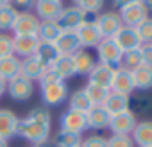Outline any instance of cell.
<instances>
[{
    "instance_id": "d6986e66",
    "label": "cell",
    "mask_w": 152,
    "mask_h": 147,
    "mask_svg": "<svg viewBox=\"0 0 152 147\" xmlns=\"http://www.w3.org/2000/svg\"><path fill=\"white\" fill-rule=\"evenodd\" d=\"M113 77H115V68L97 61L93 70L88 74V83H93V85H99V86H104V88H111Z\"/></svg>"
},
{
    "instance_id": "ba28073f",
    "label": "cell",
    "mask_w": 152,
    "mask_h": 147,
    "mask_svg": "<svg viewBox=\"0 0 152 147\" xmlns=\"http://www.w3.org/2000/svg\"><path fill=\"white\" fill-rule=\"evenodd\" d=\"M63 7L64 6L61 0H36L34 15L39 18V22H56Z\"/></svg>"
},
{
    "instance_id": "e0dca14e",
    "label": "cell",
    "mask_w": 152,
    "mask_h": 147,
    "mask_svg": "<svg viewBox=\"0 0 152 147\" xmlns=\"http://www.w3.org/2000/svg\"><path fill=\"white\" fill-rule=\"evenodd\" d=\"M75 34H77V38H79L81 47L86 49V50L97 47L100 43V40H102V36H100V32H99L95 24H81L77 27V31H75Z\"/></svg>"
},
{
    "instance_id": "8992f818",
    "label": "cell",
    "mask_w": 152,
    "mask_h": 147,
    "mask_svg": "<svg viewBox=\"0 0 152 147\" xmlns=\"http://www.w3.org/2000/svg\"><path fill=\"white\" fill-rule=\"evenodd\" d=\"M95 25H97V29H99L102 38H113L124 24H122L120 15L116 11H107V13H100L97 16Z\"/></svg>"
},
{
    "instance_id": "1f68e13d",
    "label": "cell",
    "mask_w": 152,
    "mask_h": 147,
    "mask_svg": "<svg viewBox=\"0 0 152 147\" xmlns=\"http://www.w3.org/2000/svg\"><path fill=\"white\" fill-rule=\"evenodd\" d=\"M84 92L88 93V97L93 102V106H102L104 101L107 99V95L111 93L109 88H104V86H99V85H93V83H88L84 86Z\"/></svg>"
},
{
    "instance_id": "ab89813d",
    "label": "cell",
    "mask_w": 152,
    "mask_h": 147,
    "mask_svg": "<svg viewBox=\"0 0 152 147\" xmlns=\"http://www.w3.org/2000/svg\"><path fill=\"white\" fill-rule=\"evenodd\" d=\"M11 6L18 11V13H32L36 0H11Z\"/></svg>"
},
{
    "instance_id": "ffe728a7",
    "label": "cell",
    "mask_w": 152,
    "mask_h": 147,
    "mask_svg": "<svg viewBox=\"0 0 152 147\" xmlns=\"http://www.w3.org/2000/svg\"><path fill=\"white\" fill-rule=\"evenodd\" d=\"M109 120H111V115L104 110V106H93V108L86 113L88 129H93V131H102V129H107Z\"/></svg>"
},
{
    "instance_id": "484cf974",
    "label": "cell",
    "mask_w": 152,
    "mask_h": 147,
    "mask_svg": "<svg viewBox=\"0 0 152 147\" xmlns=\"http://www.w3.org/2000/svg\"><path fill=\"white\" fill-rule=\"evenodd\" d=\"M132 81H134V88L138 92H148L152 90V68L150 66H138L136 70H132Z\"/></svg>"
},
{
    "instance_id": "277c9868",
    "label": "cell",
    "mask_w": 152,
    "mask_h": 147,
    "mask_svg": "<svg viewBox=\"0 0 152 147\" xmlns=\"http://www.w3.org/2000/svg\"><path fill=\"white\" fill-rule=\"evenodd\" d=\"M6 93L15 101V102H25L34 95V83L29 81L23 76H18L7 83Z\"/></svg>"
},
{
    "instance_id": "d4e9b609",
    "label": "cell",
    "mask_w": 152,
    "mask_h": 147,
    "mask_svg": "<svg viewBox=\"0 0 152 147\" xmlns=\"http://www.w3.org/2000/svg\"><path fill=\"white\" fill-rule=\"evenodd\" d=\"M68 110H73V111H81V113H88L91 108H93V102L90 101L88 93L84 92V88L81 90H75L68 95Z\"/></svg>"
},
{
    "instance_id": "8fae6325",
    "label": "cell",
    "mask_w": 152,
    "mask_h": 147,
    "mask_svg": "<svg viewBox=\"0 0 152 147\" xmlns=\"http://www.w3.org/2000/svg\"><path fill=\"white\" fill-rule=\"evenodd\" d=\"M118 15H120V20H122L124 25H127V27H136L138 24H141V22L148 16V11L145 9V6L141 4V0H140V2H134V4H131V6L122 7V9L118 11Z\"/></svg>"
},
{
    "instance_id": "60d3db41",
    "label": "cell",
    "mask_w": 152,
    "mask_h": 147,
    "mask_svg": "<svg viewBox=\"0 0 152 147\" xmlns=\"http://www.w3.org/2000/svg\"><path fill=\"white\" fill-rule=\"evenodd\" d=\"M140 54H141V65L152 68V43H141Z\"/></svg>"
},
{
    "instance_id": "7bdbcfd3",
    "label": "cell",
    "mask_w": 152,
    "mask_h": 147,
    "mask_svg": "<svg viewBox=\"0 0 152 147\" xmlns=\"http://www.w3.org/2000/svg\"><path fill=\"white\" fill-rule=\"evenodd\" d=\"M134 2H140V0H113V7L120 11L122 7H125V6H131V4H134Z\"/></svg>"
},
{
    "instance_id": "c3c4849f",
    "label": "cell",
    "mask_w": 152,
    "mask_h": 147,
    "mask_svg": "<svg viewBox=\"0 0 152 147\" xmlns=\"http://www.w3.org/2000/svg\"><path fill=\"white\" fill-rule=\"evenodd\" d=\"M11 4V0H0V7L2 6H9Z\"/></svg>"
},
{
    "instance_id": "bcb514c9",
    "label": "cell",
    "mask_w": 152,
    "mask_h": 147,
    "mask_svg": "<svg viewBox=\"0 0 152 147\" xmlns=\"http://www.w3.org/2000/svg\"><path fill=\"white\" fill-rule=\"evenodd\" d=\"M141 4L145 6L147 11H152V0H141Z\"/></svg>"
},
{
    "instance_id": "52a82bcc",
    "label": "cell",
    "mask_w": 152,
    "mask_h": 147,
    "mask_svg": "<svg viewBox=\"0 0 152 147\" xmlns=\"http://www.w3.org/2000/svg\"><path fill=\"white\" fill-rule=\"evenodd\" d=\"M38 45H39L38 34H18V36H13V50H15V56L20 57V59L34 56Z\"/></svg>"
},
{
    "instance_id": "d6a6232c",
    "label": "cell",
    "mask_w": 152,
    "mask_h": 147,
    "mask_svg": "<svg viewBox=\"0 0 152 147\" xmlns=\"http://www.w3.org/2000/svg\"><path fill=\"white\" fill-rule=\"evenodd\" d=\"M18 11L9 4V6H2L0 7V32H7L13 29V24L16 20Z\"/></svg>"
},
{
    "instance_id": "ee69618b",
    "label": "cell",
    "mask_w": 152,
    "mask_h": 147,
    "mask_svg": "<svg viewBox=\"0 0 152 147\" xmlns=\"http://www.w3.org/2000/svg\"><path fill=\"white\" fill-rule=\"evenodd\" d=\"M32 147H56V145H54L52 140H45V142H39V143H36V145H32Z\"/></svg>"
},
{
    "instance_id": "7dc6e473",
    "label": "cell",
    "mask_w": 152,
    "mask_h": 147,
    "mask_svg": "<svg viewBox=\"0 0 152 147\" xmlns=\"http://www.w3.org/2000/svg\"><path fill=\"white\" fill-rule=\"evenodd\" d=\"M0 147H9V142H6L4 138H0Z\"/></svg>"
},
{
    "instance_id": "7402d4cb",
    "label": "cell",
    "mask_w": 152,
    "mask_h": 147,
    "mask_svg": "<svg viewBox=\"0 0 152 147\" xmlns=\"http://www.w3.org/2000/svg\"><path fill=\"white\" fill-rule=\"evenodd\" d=\"M48 68H52L56 74H57V77L61 81H66L73 76H77L75 74V63H73V56H59Z\"/></svg>"
},
{
    "instance_id": "f35d334b",
    "label": "cell",
    "mask_w": 152,
    "mask_h": 147,
    "mask_svg": "<svg viewBox=\"0 0 152 147\" xmlns=\"http://www.w3.org/2000/svg\"><path fill=\"white\" fill-rule=\"evenodd\" d=\"M81 147H107V138L102 135H91L83 138Z\"/></svg>"
},
{
    "instance_id": "6da1fadb",
    "label": "cell",
    "mask_w": 152,
    "mask_h": 147,
    "mask_svg": "<svg viewBox=\"0 0 152 147\" xmlns=\"http://www.w3.org/2000/svg\"><path fill=\"white\" fill-rule=\"evenodd\" d=\"M50 129H52V115L47 108L38 106L32 108L23 118L18 122V135L25 142H31L32 145L50 140Z\"/></svg>"
},
{
    "instance_id": "f6af8a7d",
    "label": "cell",
    "mask_w": 152,
    "mask_h": 147,
    "mask_svg": "<svg viewBox=\"0 0 152 147\" xmlns=\"http://www.w3.org/2000/svg\"><path fill=\"white\" fill-rule=\"evenodd\" d=\"M6 90H7V83H6L2 77H0V97H2V95L6 93Z\"/></svg>"
},
{
    "instance_id": "4fadbf2b",
    "label": "cell",
    "mask_w": 152,
    "mask_h": 147,
    "mask_svg": "<svg viewBox=\"0 0 152 147\" xmlns=\"http://www.w3.org/2000/svg\"><path fill=\"white\" fill-rule=\"evenodd\" d=\"M136 122H138L136 115L127 110V111H122L118 115H113L111 120H109L107 129H111L113 135H131L134 126H136Z\"/></svg>"
},
{
    "instance_id": "7c38bea8",
    "label": "cell",
    "mask_w": 152,
    "mask_h": 147,
    "mask_svg": "<svg viewBox=\"0 0 152 147\" xmlns=\"http://www.w3.org/2000/svg\"><path fill=\"white\" fill-rule=\"evenodd\" d=\"M39 24H41L39 18L34 13H18L11 32H13V36H18V34H38Z\"/></svg>"
},
{
    "instance_id": "f907efd6",
    "label": "cell",
    "mask_w": 152,
    "mask_h": 147,
    "mask_svg": "<svg viewBox=\"0 0 152 147\" xmlns=\"http://www.w3.org/2000/svg\"><path fill=\"white\" fill-rule=\"evenodd\" d=\"M61 2H63V0H61Z\"/></svg>"
},
{
    "instance_id": "681fc988",
    "label": "cell",
    "mask_w": 152,
    "mask_h": 147,
    "mask_svg": "<svg viewBox=\"0 0 152 147\" xmlns=\"http://www.w3.org/2000/svg\"><path fill=\"white\" fill-rule=\"evenodd\" d=\"M73 2H75V0H73Z\"/></svg>"
},
{
    "instance_id": "5b68a950",
    "label": "cell",
    "mask_w": 152,
    "mask_h": 147,
    "mask_svg": "<svg viewBox=\"0 0 152 147\" xmlns=\"http://www.w3.org/2000/svg\"><path fill=\"white\" fill-rule=\"evenodd\" d=\"M59 129H64V131H72V133L83 135V133L88 129L86 113L73 111V110H66V111L61 113V117H59Z\"/></svg>"
},
{
    "instance_id": "3957f363",
    "label": "cell",
    "mask_w": 152,
    "mask_h": 147,
    "mask_svg": "<svg viewBox=\"0 0 152 147\" xmlns=\"http://www.w3.org/2000/svg\"><path fill=\"white\" fill-rule=\"evenodd\" d=\"M39 95L45 106H61L68 99L70 90H68L66 81H57L47 86H39Z\"/></svg>"
},
{
    "instance_id": "816d5d0a",
    "label": "cell",
    "mask_w": 152,
    "mask_h": 147,
    "mask_svg": "<svg viewBox=\"0 0 152 147\" xmlns=\"http://www.w3.org/2000/svg\"><path fill=\"white\" fill-rule=\"evenodd\" d=\"M79 147H81V145H79Z\"/></svg>"
},
{
    "instance_id": "2e32d148",
    "label": "cell",
    "mask_w": 152,
    "mask_h": 147,
    "mask_svg": "<svg viewBox=\"0 0 152 147\" xmlns=\"http://www.w3.org/2000/svg\"><path fill=\"white\" fill-rule=\"evenodd\" d=\"M54 45H56V49L59 50L61 56H73L75 52H79L83 49L75 31H63L59 34V38L54 41Z\"/></svg>"
},
{
    "instance_id": "cb8c5ba5",
    "label": "cell",
    "mask_w": 152,
    "mask_h": 147,
    "mask_svg": "<svg viewBox=\"0 0 152 147\" xmlns=\"http://www.w3.org/2000/svg\"><path fill=\"white\" fill-rule=\"evenodd\" d=\"M20 66H22V59L16 56H9V57H2L0 59V77L6 83H9L11 79L20 76Z\"/></svg>"
},
{
    "instance_id": "836d02e7",
    "label": "cell",
    "mask_w": 152,
    "mask_h": 147,
    "mask_svg": "<svg viewBox=\"0 0 152 147\" xmlns=\"http://www.w3.org/2000/svg\"><path fill=\"white\" fill-rule=\"evenodd\" d=\"M120 66L125 68V70H129V72H132V70H136L138 66H141V54H140V49L124 52Z\"/></svg>"
},
{
    "instance_id": "44dd1931",
    "label": "cell",
    "mask_w": 152,
    "mask_h": 147,
    "mask_svg": "<svg viewBox=\"0 0 152 147\" xmlns=\"http://www.w3.org/2000/svg\"><path fill=\"white\" fill-rule=\"evenodd\" d=\"M131 138L134 145L138 147H152V120H141L136 122Z\"/></svg>"
},
{
    "instance_id": "8d00e7d4",
    "label": "cell",
    "mask_w": 152,
    "mask_h": 147,
    "mask_svg": "<svg viewBox=\"0 0 152 147\" xmlns=\"http://www.w3.org/2000/svg\"><path fill=\"white\" fill-rule=\"evenodd\" d=\"M9 56H15V50H13V34L0 32V59H2V57H9Z\"/></svg>"
},
{
    "instance_id": "ac0fdd59",
    "label": "cell",
    "mask_w": 152,
    "mask_h": 147,
    "mask_svg": "<svg viewBox=\"0 0 152 147\" xmlns=\"http://www.w3.org/2000/svg\"><path fill=\"white\" fill-rule=\"evenodd\" d=\"M47 66L36 57V56H29V57H23L22 59V66H20V76L27 77L29 81L36 83L39 81V77L45 74Z\"/></svg>"
},
{
    "instance_id": "b9f144b4",
    "label": "cell",
    "mask_w": 152,
    "mask_h": 147,
    "mask_svg": "<svg viewBox=\"0 0 152 147\" xmlns=\"http://www.w3.org/2000/svg\"><path fill=\"white\" fill-rule=\"evenodd\" d=\"M57 81H61V79L57 77V74H56L52 68H47V70H45V74L39 77L38 85H39V86H47V85H52V83H57Z\"/></svg>"
},
{
    "instance_id": "7a4b0ae2",
    "label": "cell",
    "mask_w": 152,
    "mask_h": 147,
    "mask_svg": "<svg viewBox=\"0 0 152 147\" xmlns=\"http://www.w3.org/2000/svg\"><path fill=\"white\" fill-rule=\"evenodd\" d=\"M97 49V57H99V63L102 65H107L111 68H120V63H122V56L124 52L118 49V45L113 41V38H102L100 43L95 47Z\"/></svg>"
},
{
    "instance_id": "5bb4252c",
    "label": "cell",
    "mask_w": 152,
    "mask_h": 147,
    "mask_svg": "<svg viewBox=\"0 0 152 147\" xmlns=\"http://www.w3.org/2000/svg\"><path fill=\"white\" fill-rule=\"evenodd\" d=\"M113 41L118 45V49H120L122 52L140 49V45H141L136 29H134V27H127V25H122V27L118 29V32L113 36Z\"/></svg>"
},
{
    "instance_id": "83f0119b",
    "label": "cell",
    "mask_w": 152,
    "mask_h": 147,
    "mask_svg": "<svg viewBox=\"0 0 152 147\" xmlns=\"http://www.w3.org/2000/svg\"><path fill=\"white\" fill-rule=\"evenodd\" d=\"M34 56L48 68L61 54H59V50L56 49V45L54 43H50V41H39V45H38V49H36V52H34Z\"/></svg>"
},
{
    "instance_id": "9a60e30c",
    "label": "cell",
    "mask_w": 152,
    "mask_h": 147,
    "mask_svg": "<svg viewBox=\"0 0 152 147\" xmlns=\"http://www.w3.org/2000/svg\"><path fill=\"white\" fill-rule=\"evenodd\" d=\"M18 122L20 118L13 110H7V108L0 110V138H4L6 142L15 138L18 135Z\"/></svg>"
},
{
    "instance_id": "9c48e42d",
    "label": "cell",
    "mask_w": 152,
    "mask_h": 147,
    "mask_svg": "<svg viewBox=\"0 0 152 147\" xmlns=\"http://www.w3.org/2000/svg\"><path fill=\"white\" fill-rule=\"evenodd\" d=\"M56 22L61 27V31H77V27L84 22V13L77 6H68V7H63Z\"/></svg>"
},
{
    "instance_id": "4316f807",
    "label": "cell",
    "mask_w": 152,
    "mask_h": 147,
    "mask_svg": "<svg viewBox=\"0 0 152 147\" xmlns=\"http://www.w3.org/2000/svg\"><path fill=\"white\" fill-rule=\"evenodd\" d=\"M150 106H152V99L148 97V95H145L143 92H134V93H131L129 97H127V110L131 111V113H145V111H148L150 110Z\"/></svg>"
},
{
    "instance_id": "603a6c76",
    "label": "cell",
    "mask_w": 152,
    "mask_h": 147,
    "mask_svg": "<svg viewBox=\"0 0 152 147\" xmlns=\"http://www.w3.org/2000/svg\"><path fill=\"white\" fill-rule=\"evenodd\" d=\"M73 63H75V74L77 76H88L93 70V66L97 65L93 54L88 52L86 49H81L79 52L73 54Z\"/></svg>"
},
{
    "instance_id": "f546056e",
    "label": "cell",
    "mask_w": 152,
    "mask_h": 147,
    "mask_svg": "<svg viewBox=\"0 0 152 147\" xmlns=\"http://www.w3.org/2000/svg\"><path fill=\"white\" fill-rule=\"evenodd\" d=\"M104 110L113 117V115H118L122 111H127V97L125 95H120V93H115L111 92L107 95V99L104 101Z\"/></svg>"
},
{
    "instance_id": "74e56055",
    "label": "cell",
    "mask_w": 152,
    "mask_h": 147,
    "mask_svg": "<svg viewBox=\"0 0 152 147\" xmlns=\"http://www.w3.org/2000/svg\"><path fill=\"white\" fill-rule=\"evenodd\" d=\"M107 147H136L131 135H111L107 138Z\"/></svg>"
},
{
    "instance_id": "d590c367",
    "label": "cell",
    "mask_w": 152,
    "mask_h": 147,
    "mask_svg": "<svg viewBox=\"0 0 152 147\" xmlns=\"http://www.w3.org/2000/svg\"><path fill=\"white\" fill-rule=\"evenodd\" d=\"M136 32L140 36V41L141 43H152V18L147 16L141 24H138L136 27Z\"/></svg>"
},
{
    "instance_id": "4dcf8cb0",
    "label": "cell",
    "mask_w": 152,
    "mask_h": 147,
    "mask_svg": "<svg viewBox=\"0 0 152 147\" xmlns=\"http://www.w3.org/2000/svg\"><path fill=\"white\" fill-rule=\"evenodd\" d=\"M61 32L63 31L57 25V22H41L39 29H38V38H39V41H50V43H54L59 38Z\"/></svg>"
},
{
    "instance_id": "30bf717a",
    "label": "cell",
    "mask_w": 152,
    "mask_h": 147,
    "mask_svg": "<svg viewBox=\"0 0 152 147\" xmlns=\"http://www.w3.org/2000/svg\"><path fill=\"white\" fill-rule=\"evenodd\" d=\"M109 90L115 92V93L125 95V97H129L131 93H134L136 88H134V81H132V72H129V70H125V68H122V66L116 68Z\"/></svg>"
},
{
    "instance_id": "e575fe53",
    "label": "cell",
    "mask_w": 152,
    "mask_h": 147,
    "mask_svg": "<svg viewBox=\"0 0 152 147\" xmlns=\"http://www.w3.org/2000/svg\"><path fill=\"white\" fill-rule=\"evenodd\" d=\"M73 6H77L84 13H93L100 15V9L104 7V0H75Z\"/></svg>"
},
{
    "instance_id": "f1b7e54d",
    "label": "cell",
    "mask_w": 152,
    "mask_h": 147,
    "mask_svg": "<svg viewBox=\"0 0 152 147\" xmlns=\"http://www.w3.org/2000/svg\"><path fill=\"white\" fill-rule=\"evenodd\" d=\"M52 142H54L56 147H79V145L83 143V135L59 129V131L54 135Z\"/></svg>"
}]
</instances>
